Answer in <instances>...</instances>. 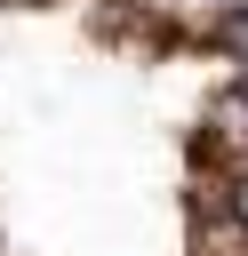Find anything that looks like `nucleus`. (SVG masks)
I'll list each match as a JSON object with an SVG mask.
<instances>
[{
	"label": "nucleus",
	"instance_id": "1",
	"mask_svg": "<svg viewBox=\"0 0 248 256\" xmlns=\"http://www.w3.org/2000/svg\"><path fill=\"white\" fill-rule=\"evenodd\" d=\"M16 8H48V0H16Z\"/></svg>",
	"mask_w": 248,
	"mask_h": 256
}]
</instances>
